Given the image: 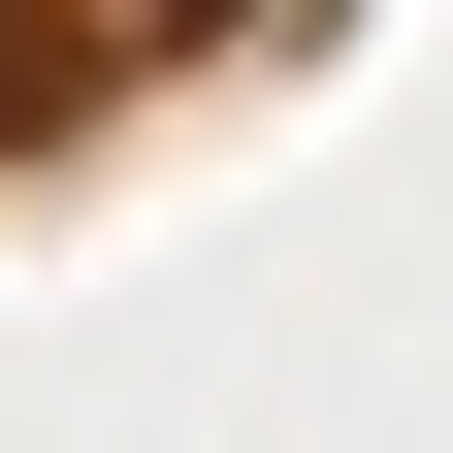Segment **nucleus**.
<instances>
[{
    "label": "nucleus",
    "mask_w": 453,
    "mask_h": 453,
    "mask_svg": "<svg viewBox=\"0 0 453 453\" xmlns=\"http://www.w3.org/2000/svg\"><path fill=\"white\" fill-rule=\"evenodd\" d=\"M162 33H226V0H0V65H162Z\"/></svg>",
    "instance_id": "nucleus-1"
}]
</instances>
